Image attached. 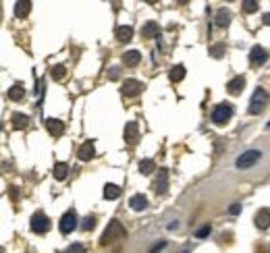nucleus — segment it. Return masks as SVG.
I'll return each mask as SVG.
<instances>
[{"label":"nucleus","instance_id":"nucleus-27","mask_svg":"<svg viewBox=\"0 0 270 253\" xmlns=\"http://www.w3.org/2000/svg\"><path fill=\"white\" fill-rule=\"evenodd\" d=\"M65 75H67V69H65L63 65H56V67H52V79H56V81H63V79H65Z\"/></svg>","mask_w":270,"mask_h":253},{"label":"nucleus","instance_id":"nucleus-30","mask_svg":"<svg viewBox=\"0 0 270 253\" xmlns=\"http://www.w3.org/2000/svg\"><path fill=\"white\" fill-rule=\"evenodd\" d=\"M81 226H83V230H92V228L96 226V218H94V216H87V218L83 220Z\"/></svg>","mask_w":270,"mask_h":253},{"label":"nucleus","instance_id":"nucleus-36","mask_svg":"<svg viewBox=\"0 0 270 253\" xmlns=\"http://www.w3.org/2000/svg\"><path fill=\"white\" fill-rule=\"evenodd\" d=\"M268 129H270V125H268Z\"/></svg>","mask_w":270,"mask_h":253},{"label":"nucleus","instance_id":"nucleus-26","mask_svg":"<svg viewBox=\"0 0 270 253\" xmlns=\"http://www.w3.org/2000/svg\"><path fill=\"white\" fill-rule=\"evenodd\" d=\"M183 77H185V67L183 65H177V67L171 69V79L173 81H181Z\"/></svg>","mask_w":270,"mask_h":253},{"label":"nucleus","instance_id":"nucleus-31","mask_svg":"<svg viewBox=\"0 0 270 253\" xmlns=\"http://www.w3.org/2000/svg\"><path fill=\"white\" fill-rule=\"evenodd\" d=\"M63 253H85V249H83V245H77V243H73V245L67 247Z\"/></svg>","mask_w":270,"mask_h":253},{"label":"nucleus","instance_id":"nucleus-6","mask_svg":"<svg viewBox=\"0 0 270 253\" xmlns=\"http://www.w3.org/2000/svg\"><path fill=\"white\" fill-rule=\"evenodd\" d=\"M142 89H144V83L142 81H137V79H127L123 87H121V92L127 96V98H135L142 94Z\"/></svg>","mask_w":270,"mask_h":253},{"label":"nucleus","instance_id":"nucleus-2","mask_svg":"<svg viewBox=\"0 0 270 253\" xmlns=\"http://www.w3.org/2000/svg\"><path fill=\"white\" fill-rule=\"evenodd\" d=\"M268 104V94H266V89L262 87H258L252 100H249V114H260V112H264V108Z\"/></svg>","mask_w":270,"mask_h":253},{"label":"nucleus","instance_id":"nucleus-34","mask_svg":"<svg viewBox=\"0 0 270 253\" xmlns=\"http://www.w3.org/2000/svg\"><path fill=\"white\" fill-rule=\"evenodd\" d=\"M108 77H111V81L118 79V69H111V73H108Z\"/></svg>","mask_w":270,"mask_h":253},{"label":"nucleus","instance_id":"nucleus-28","mask_svg":"<svg viewBox=\"0 0 270 253\" xmlns=\"http://www.w3.org/2000/svg\"><path fill=\"white\" fill-rule=\"evenodd\" d=\"M225 54V44H216L210 48V56H214V58H223Z\"/></svg>","mask_w":270,"mask_h":253},{"label":"nucleus","instance_id":"nucleus-24","mask_svg":"<svg viewBox=\"0 0 270 253\" xmlns=\"http://www.w3.org/2000/svg\"><path fill=\"white\" fill-rule=\"evenodd\" d=\"M139 170H142V173L144 175H152L154 173V170H156V164H154V160H142V162H139Z\"/></svg>","mask_w":270,"mask_h":253},{"label":"nucleus","instance_id":"nucleus-25","mask_svg":"<svg viewBox=\"0 0 270 253\" xmlns=\"http://www.w3.org/2000/svg\"><path fill=\"white\" fill-rule=\"evenodd\" d=\"M118 195H121V189H118L116 185L108 183V185L104 187V197H106V199H116Z\"/></svg>","mask_w":270,"mask_h":253},{"label":"nucleus","instance_id":"nucleus-17","mask_svg":"<svg viewBox=\"0 0 270 253\" xmlns=\"http://www.w3.org/2000/svg\"><path fill=\"white\" fill-rule=\"evenodd\" d=\"M29 11H32V2L19 0V2L15 4V17H19V19H25L29 15Z\"/></svg>","mask_w":270,"mask_h":253},{"label":"nucleus","instance_id":"nucleus-20","mask_svg":"<svg viewBox=\"0 0 270 253\" xmlns=\"http://www.w3.org/2000/svg\"><path fill=\"white\" fill-rule=\"evenodd\" d=\"M8 98L13 100V102H19V100H23L25 98V89L21 83H15L11 89H8Z\"/></svg>","mask_w":270,"mask_h":253},{"label":"nucleus","instance_id":"nucleus-4","mask_svg":"<svg viewBox=\"0 0 270 253\" xmlns=\"http://www.w3.org/2000/svg\"><path fill=\"white\" fill-rule=\"evenodd\" d=\"M29 226H32V230L38 232V235H44V232H48V228H50V220L44 212H36L32 216V220H29Z\"/></svg>","mask_w":270,"mask_h":253},{"label":"nucleus","instance_id":"nucleus-14","mask_svg":"<svg viewBox=\"0 0 270 253\" xmlns=\"http://www.w3.org/2000/svg\"><path fill=\"white\" fill-rule=\"evenodd\" d=\"M115 36H116L118 42H129V39L133 37V27H131V25H121V27H116Z\"/></svg>","mask_w":270,"mask_h":253},{"label":"nucleus","instance_id":"nucleus-23","mask_svg":"<svg viewBox=\"0 0 270 253\" xmlns=\"http://www.w3.org/2000/svg\"><path fill=\"white\" fill-rule=\"evenodd\" d=\"M229 21H231V13H229L227 8H221V11L216 13V23L221 25V27H227Z\"/></svg>","mask_w":270,"mask_h":253},{"label":"nucleus","instance_id":"nucleus-12","mask_svg":"<svg viewBox=\"0 0 270 253\" xmlns=\"http://www.w3.org/2000/svg\"><path fill=\"white\" fill-rule=\"evenodd\" d=\"M77 156L81 158L83 162H87V160H92L94 156H96V147H94V141H85V144L77 149Z\"/></svg>","mask_w":270,"mask_h":253},{"label":"nucleus","instance_id":"nucleus-13","mask_svg":"<svg viewBox=\"0 0 270 253\" xmlns=\"http://www.w3.org/2000/svg\"><path fill=\"white\" fill-rule=\"evenodd\" d=\"M154 187H156V193H158V195H164L166 191H168V173H166L164 168L160 170V177H158V181H156Z\"/></svg>","mask_w":270,"mask_h":253},{"label":"nucleus","instance_id":"nucleus-10","mask_svg":"<svg viewBox=\"0 0 270 253\" xmlns=\"http://www.w3.org/2000/svg\"><path fill=\"white\" fill-rule=\"evenodd\" d=\"M256 226L260 228V230H266V228H270V208H262L256 214Z\"/></svg>","mask_w":270,"mask_h":253},{"label":"nucleus","instance_id":"nucleus-15","mask_svg":"<svg viewBox=\"0 0 270 253\" xmlns=\"http://www.w3.org/2000/svg\"><path fill=\"white\" fill-rule=\"evenodd\" d=\"M245 87V79L239 75V77H235V79H231L229 81V85H227V89L231 92L233 96H237V94H241V89Z\"/></svg>","mask_w":270,"mask_h":253},{"label":"nucleus","instance_id":"nucleus-35","mask_svg":"<svg viewBox=\"0 0 270 253\" xmlns=\"http://www.w3.org/2000/svg\"><path fill=\"white\" fill-rule=\"evenodd\" d=\"M262 21H264V23H266V25H270V13H266V15H264V17H262Z\"/></svg>","mask_w":270,"mask_h":253},{"label":"nucleus","instance_id":"nucleus-8","mask_svg":"<svg viewBox=\"0 0 270 253\" xmlns=\"http://www.w3.org/2000/svg\"><path fill=\"white\" fill-rule=\"evenodd\" d=\"M268 60V52L262 48V46H254L252 48V52H249V63H252L254 67H258V65H264Z\"/></svg>","mask_w":270,"mask_h":253},{"label":"nucleus","instance_id":"nucleus-3","mask_svg":"<svg viewBox=\"0 0 270 253\" xmlns=\"http://www.w3.org/2000/svg\"><path fill=\"white\" fill-rule=\"evenodd\" d=\"M260 158H262V151H260V149H247V151H243V154L237 158L235 166L237 168H252Z\"/></svg>","mask_w":270,"mask_h":253},{"label":"nucleus","instance_id":"nucleus-19","mask_svg":"<svg viewBox=\"0 0 270 253\" xmlns=\"http://www.w3.org/2000/svg\"><path fill=\"white\" fill-rule=\"evenodd\" d=\"M142 36H144V37H158V36H160V27H158V23H154V21L146 23V25L142 27Z\"/></svg>","mask_w":270,"mask_h":253},{"label":"nucleus","instance_id":"nucleus-21","mask_svg":"<svg viewBox=\"0 0 270 253\" xmlns=\"http://www.w3.org/2000/svg\"><path fill=\"white\" fill-rule=\"evenodd\" d=\"M11 120H13L15 129H23V127L29 125V116H27V114H21V112H15V114L11 116Z\"/></svg>","mask_w":270,"mask_h":253},{"label":"nucleus","instance_id":"nucleus-29","mask_svg":"<svg viewBox=\"0 0 270 253\" xmlns=\"http://www.w3.org/2000/svg\"><path fill=\"white\" fill-rule=\"evenodd\" d=\"M258 2H256V0H245V2H243V11L245 13H256L258 11Z\"/></svg>","mask_w":270,"mask_h":253},{"label":"nucleus","instance_id":"nucleus-7","mask_svg":"<svg viewBox=\"0 0 270 253\" xmlns=\"http://www.w3.org/2000/svg\"><path fill=\"white\" fill-rule=\"evenodd\" d=\"M75 226H77V216H75L73 210H69L67 214L61 218V232H63V235H69Z\"/></svg>","mask_w":270,"mask_h":253},{"label":"nucleus","instance_id":"nucleus-33","mask_svg":"<svg viewBox=\"0 0 270 253\" xmlns=\"http://www.w3.org/2000/svg\"><path fill=\"white\" fill-rule=\"evenodd\" d=\"M239 210H241V206H239V204H233V206H231V210H229V214L237 216V214H239Z\"/></svg>","mask_w":270,"mask_h":253},{"label":"nucleus","instance_id":"nucleus-22","mask_svg":"<svg viewBox=\"0 0 270 253\" xmlns=\"http://www.w3.org/2000/svg\"><path fill=\"white\" fill-rule=\"evenodd\" d=\"M69 175V164H65V162H58V164L54 166V179L56 181H65Z\"/></svg>","mask_w":270,"mask_h":253},{"label":"nucleus","instance_id":"nucleus-1","mask_svg":"<svg viewBox=\"0 0 270 253\" xmlns=\"http://www.w3.org/2000/svg\"><path fill=\"white\" fill-rule=\"evenodd\" d=\"M125 235H127V230H125V226L121 224V222H118V220H111V224L106 226L104 235H102V245H108V243H113L116 239H123Z\"/></svg>","mask_w":270,"mask_h":253},{"label":"nucleus","instance_id":"nucleus-5","mask_svg":"<svg viewBox=\"0 0 270 253\" xmlns=\"http://www.w3.org/2000/svg\"><path fill=\"white\" fill-rule=\"evenodd\" d=\"M233 116V106L231 104H218L216 108H214V112H212V120L216 125H225L229 118Z\"/></svg>","mask_w":270,"mask_h":253},{"label":"nucleus","instance_id":"nucleus-32","mask_svg":"<svg viewBox=\"0 0 270 253\" xmlns=\"http://www.w3.org/2000/svg\"><path fill=\"white\" fill-rule=\"evenodd\" d=\"M210 230H212V228H210V224H206V226H202V228L195 232V237H197V239H204V237L210 235Z\"/></svg>","mask_w":270,"mask_h":253},{"label":"nucleus","instance_id":"nucleus-11","mask_svg":"<svg viewBox=\"0 0 270 253\" xmlns=\"http://www.w3.org/2000/svg\"><path fill=\"white\" fill-rule=\"evenodd\" d=\"M44 125H46V129H48V133L52 135V137H58L65 131V125L61 123L58 118H46L44 120Z\"/></svg>","mask_w":270,"mask_h":253},{"label":"nucleus","instance_id":"nucleus-16","mask_svg":"<svg viewBox=\"0 0 270 253\" xmlns=\"http://www.w3.org/2000/svg\"><path fill=\"white\" fill-rule=\"evenodd\" d=\"M129 206H131L135 212H142V210H146V206H148V199H146V195L137 193V195H133L131 199H129Z\"/></svg>","mask_w":270,"mask_h":253},{"label":"nucleus","instance_id":"nucleus-9","mask_svg":"<svg viewBox=\"0 0 270 253\" xmlns=\"http://www.w3.org/2000/svg\"><path fill=\"white\" fill-rule=\"evenodd\" d=\"M137 139H139V127H137V123H127V127H125V141H127L129 145H135Z\"/></svg>","mask_w":270,"mask_h":253},{"label":"nucleus","instance_id":"nucleus-18","mask_svg":"<svg viewBox=\"0 0 270 253\" xmlns=\"http://www.w3.org/2000/svg\"><path fill=\"white\" fill-rule=\"evenodd\" d=\"M139 60H142V54H139L137 50H129V52L123 54V63H125L127 67H135V65H139Z\"/></svg>","mask_w":270,"mask_h":253}]
</instances>
